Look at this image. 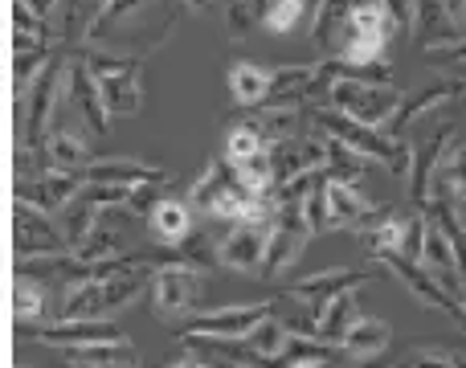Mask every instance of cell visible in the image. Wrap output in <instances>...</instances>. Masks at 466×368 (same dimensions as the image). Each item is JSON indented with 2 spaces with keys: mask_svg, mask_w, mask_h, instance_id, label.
I'll return each mask as SVG.
<instances>
[{
  "mask_svg": "<svg viewBox=\"0 0 466 368\" xmlns=\"http://www.w3.org/2000/svg\"><path fill=\"white\" fill-rule=\"evenodd\" d=\"M372 271L369 266H360V271H323V274H311V279H299L287 287V295L295 299V303L311 307L315 315H323V307L331 303L336 295H344V291H356L360 282H369Z\"/></svg>",
  "mask_w": 466,
  "mask_h": 368,
  "instance_id": "cell-14",
  "label": "cell"
},
{
  "mask_svg": "<svg viewBox=\"0 0 466 368\" xmlns=\"http://www.w3.org/2000/svg\"><path fill=\"white\" fill-rule=\"evenodd\" d=\"M451 315H454V323H459V328L466 332V303H459V307H454V312H451Z\"/></svg>",
  "mask_w": 466,
  "mask_h": 368,
  "instance_id": "cell-42",
  "label": "cell"
},
{
  "mask_svg": "<svg viewBox=\"0 0 466 368\" xmlns=\"http://www.w3.org/2000/svg\"><path fill=\"white\" fill-rule=\"evenodd\" d=\"M356 320H360L356 295H352V291H344V295H336L328 307H323V315H319V340H328V344H344V336L352 332Z\"/></svg>",
  "mask_w": 466,
  "mask_h": 368,
  "instance_id": "cell-27",
  "label": "cell"
},
{
  "mask_svg": "<svg viewBox=\"0 0 466 368\" xmlns=\"http://www.w3.org/2000/svg\"><path fill=\"white\" fill-rule=\"evenodd\" d=\"M98 213H103V209H98L95 200L86 197V189H82L78 197H74L70 205L62 209V233H66V246L78 250L82 241H86L90 233L98 230Z\"/></svg>",
  "mask_w": 466,
  "mask_h": 368,
  "instance_id": "cell-26",
  "label": "cell"
},
{
  "mask_svg": "<svg viewBox=\"0 0 466 368\" xmlns=\"http://www.w3.org/2000/svg\"><path fill=\"white\" fill-rule=\"evenodd\" d=\"M274 225H233V230L221 238V266L241 274H258L262 271L266 246H270Z\"/></svg>",
  "mask_w": 466,
  "mask_h": 368,
  "instance_id": "cell-16",
  "label": "cell"
},
{
  "mask_svg": "<svg viewBox=\"0 0 466 368\" xmlns=\"http://www.w3.org/2000/svg\"><path fill=\"white\" fill-rule=\"evenodd\" d=\"M266 5L270 0H229L226 8V33L233 41L246 37L249 29H254V21H266Z\"/></svg>",
  "mask_w": 466,
  "mask_h": 368,
  "instance_id": "cell-33",
  "label": "cell"
},
{
  "mask_svg": "<svg viewBox=\"0 0 466 368\" xmlns=\"http://www.w3.org/2000/svg\"><path fill=\"white\" fill-rule=\"evenodd\" d=\"M147 225H152V238L160 246H180L197 233V209L188 200H160V205L147 213Z\"/></svg>",
  "mask_w": 466,
  "mask_h": 368,
  "instance_id": "cell-20",
  "label": "cell"
},
{
  "mask_svg": "<svg viewBox=\"0 0 466 368\" xmlns=\"http://www.w3.org/2000/svg\"><path fill=\"white\" fill-rule=\"evenodd\" d=\"M377 368H380V364H377Z\"/></svg>",
  "mask_w": 466,
  "mask_h": 368,
  "instance_id": "cell-47",
  "label": "cell"
},
{
  "mask_svg": "<svg viewBox=\"0 0 466 368\" xmlns=\"http://www.w3.org/2000/svg\"><path fill=\"white\" fill-rule=\"evenodd\" d=\"M274 315V303H249V307H221V312L209 315H193L185 320V336H233L246 340L258 323Z\"/></svg>",
  "mask_w": 466,
  "mask_h": 368,
  "instance_id": "cell-13",
  "label": "cell"
},
{
  "mask_svg": "<svg viewBox=\"0 0 466 368\" xmlns=\"http://www.w3.org/2000/svg\"><path fill=\"white\" fill-rule=\"evenodd\" d=\"M328 169H331V177L360 180L364 172H369V156L352 152V148L339 144V139H328Z\"/></svg>",
  "mask_w": 466,
  "mask_h": 368,
  "instance_id": "cell-35",
  "label": "cell"
},
{
  "mask_svg": "<svg viewBox=\"0 0 466 368\" xmlns=\"http://www.w3.org/2000/svg\"><path fill=\"white\" fill-rule=\"evenodd\" d=\"M249 344L258 348L262 356H270V361H282L287 364V344H290V332H287V323L279 320V315H266L262 323H258L254 332H249Z\"/></svg>",
  "mask_w": 466,
  "mask_h": 368,
  "instance_id": "cell-30",
  "label": "cell"
},
{
  "mask_svg": "<svg viewBox=\"0 0 466 368\" xmlns=\"http://www.w3.org/2000/svg\"><path fill=\"white\" fill-rule=\"evenodd\" d=\"M95 5H98V8H103V5H106V0H95Z\"/></svg>",
  "mask_w": 466,
  "mask_h": 368,
  "instance_id": "cell-46",
  "label": "cell"
},
{
  "mask_svg": "<svg viewBox=\"0 0 466 368\" xmlns=\"http://www.w3.org/2000/svg\"><path fill=\"white\" fill-rule=\"evenodd\" d=\"M421 213H430V217H434V221L446 230L454 258H459V271H462V279H466V217L459 213V200L438 197V200H430V205L421 209Z\"/></svg>",
  "mask_w": 466,
  "mask_h": 368,
  "instance_id": "cell-28",
  "label": "cell"
},
{
  "mask_svg": "<svg viewBox=\"0 0 466 368\" xmlns=\"http://www.w3.org/2000/svg\"><path fill=\"white\" fill-rule=\"evenodd\" d=\"M221 160H229L233 169H241V164H249L254 160V156H262V152H270V148H266V139L258 136L254 128H249L246 119L241 123H233V128H226V139H221Z\"/></svg>",
  "mask_w": 466,
  "mask_h": 368,
  "instance_id": "cell-29",
  "label": "cell"
},
{
  "mask_svg": "<svg viewBox=\"0 0 466 368\" xmlns=\"http://www.w3.org/2000/svg\"><path fill=\"white\" fill-rule=\"evenodd\" d=\"M74 254L82 258V262H103V258H119L123 254V233L111 230V225H98L95 233H90L86 241H82Z\"/></svg>",
  "mask_w": 466,
  "mask_h": 368,
  "instance_id": "cell-32",
  "label": "cell"
},
{
  "mask_svg": "<svg viewBox=\"0 0 466 368\" xmlns=\"http://www.w3.org/2000/svg\"><path fill=\"white\" fill-rule=\"evenodd\" d=\"M307 238H311V225L303 217V205H282L279 221H274V233H270V246H266V258H262V279L274 282L299 254H303Z\"/></svg>",
  "mask_w": 466,
  "mask_h": 368,
  "instance_id": "cell-8",
  "label": "cell"
},
{
  "mask_svg": "<svg viewBox=\"0 0 466 368\" xmlns=\"http://www.w3.org/2000/svg\"><path fill=\"white\" fill-rule=\"evenodd\" d=\"M389 340H393L389 323L372 320V315H360V320L352 323V332L344 336V353H348V361H372V356H380L389 348Z\"/></svg>",
  "mask_w": 466,
  "mask_h": 368,
  "instance_id": "cell-23",
  "label": "cell"
},
{
  "mask_svg": "<svg viewBox=\"0 0 466 368\" xmlns=\"http://www.w3.org/2000/svg\"><path fill=\"white\" fill-rule=\"evenodd\" d=\"M82 189H86V177H82V172L46 169V172H37V177H16L13 200H29V205L46 209V213H62Z\"/></svg>",
  "mask_w": 466,
  "mask_h": 368,
  "instance_id": "cell-9",
  "label": "cell"
},
{
  "mask_svg": "<svg viewBox=\"0 0 466 368\" xmlns=\"http://www.w3.org/2000/svg\"><path fill=\"white\" fill-rule=\"evenodd\" d=\"M451 98H466V82L462 78H438V82H430V87H421V90H413V95H405V103L397 107V115L385 123V136L389 139H401L410 128H418L421 119H426L434 107H442V103H451Z\"/></svg>",
  "mask_w": 466,
  "mask_h": 368,
  "instance_id": "cell-11",
  "label": "cell"
},
{
  "mask_svg": "<svg viewBox=\"0 0 466 368\" xmlns=\"http://www.w3.org/2000/svg\"><path fill=\"white\" fill-rule=\"evenodd\" d=\"M459 136V128L454 123H446V128H438L434 136L426 139V144L413 148V172H410V189H413V200H418V209L430 200V177H434V169L442 164L446 148H451V139Z\"/></svg>",
  "mask_w": 466,
  "mask_h": 368,
  "instance_id": "cell-19",
  "label": "cell"
},
{
  "mask_svg": "<svg viewBox=\"0 0 466 368\" xmlns=\"http://www.w3.org/2000/svg\"><path fill=\"white\" fill-rule=\"evenodd\" d=\"M41 164H46V169H57V172H86L90 164H95V156H90L86 139H82L78 131L57 123V128L49 131L46 148H41Z\"/></svg>",
  "mask_w": 466,
  "mask_h": 368,
  "instance_id": "cell-18",
  "label": "cell"
},
{
  "mask_svg": "<svg viewBox=\"0 0 466 368\" xmlns=\"http://www.w3.org/2000/svg\"><path fill=\"white\" fill-rule=\"evenodd\" d=\"M13 233H16V262H29L41 254H66V233L54 225L46 209L29 205V200H13Z\"/></svg>",
  "mask_w": 466,
  "mask_h": 368,
  "instance_id": "cell-5",
  "label": "cell"
},
{
  "mask_svg": "<svg viewBox=\"0 0 466 368\" xmlns=\"http://www.w3.org/2000/svg\"><path fill=\"white\" fill-rule=\"evenodd\" d=\"M438 197H451V200H459V205L466 200V144H459L454 152H446L442 164L434 169V177H430V200H438Z\"/></svg>",
  "mask_w": 466,
  "mask_h": 368,
  "instance_id": "cell-25",
  "label": "cell"
},
{
  "mask_svg": "<svg viewBox=\"0 0 466 368\" xmlns=\"http://www.w3.org/2000/svg\"><path fill=\"white\" fill-rule=\"evenodd\" d=\"M29 340L54 344V348H90V344H111V340H123V336L111 320H57L54 328L29 332Z\"/></svg>",
  "mask_w": 466,
  "mask_h": 368,
  "instance_id": "cell-17",
  "label": "cell"
},
{
  "mask_svg": "<svg viewBox=\"0 0 466 368\" xmlns=\"http://www.w3.org/2000/svg\"><path fill=\"white\" fill-rule=\"evenodd\" d=\"M29 5L37 8V13L49 21V16H57V8H62V0H29Z\"/></svg>",
  "mask_w": 466,
  "mask_h": 368,
  "instance_id": "cell-40",
  "label": "cell"
},
{
  "mask_svg": "<svg viewBox=\"0 0 466 368\" xmlns=\"http://www.w3.org/2000/svg\"><path fill=\"white\" fill-rule=\"evenodd\" d=\"M82 62L98 78V90H103L111 115H136L144 107V87H139L144 57H131V54L115 57V54H103V49H90V54H82Z\"/></svg>",
  "mask_w": 466,
  "mask_h": 368,
  "instance_id": "cell-3",
  "label": "cell"
},
{
  "mask_svg": "<svg viewBox=\"0 0 466 368\" xmlns=\"http://www.w3.org/2000/svg\"><path fill=\"white\" fill-rule=\"evenodd\" d=\"M405 103V95L393 82H356V78H339L328 95V107L344 111L348 119L364 123V128H385L397 115V107Z\"/></svg>",
  "mask_w": 466,
  "mask_h": 368,
  "instance_id": "cell-4",
  "label": "cell"
},
{
  "mask_svg": "<svg viewBox=\"0 0 466 368\" xmlns=\"http://www.w3.org/2000/svg\"><path fill=\"white\" fill-rule=\"evenodd\" d=\"M86 184H164L168 172L152 169L144 160H127V156H106V160H95L86 172Z\"/></svg>",
  "mask_w": 466,
  "mask_h": 368,
  "instance_id": "cell-21",
  "label": "cell"
},
{
  "mask_svg": "<svg viewBox=\"0 0 466 368\" xmlns=\"http://www.w3.org/2000/svg\"><path fill=\"white\" fill-rule=\"evenodd\" d=\"M205 274L193 262H168L152 274V299L160 315H185L201 303Z\"/></svg>",
  "mask_w": 466,
  "mask_h": 368,
  "instance_id": "cell-7",
  "label": "cell"
},
{
  "mask_svg": "<svg viewBox=\"0 0 466 368\" xmlns=\"http://www.w3.org/2000/svg\"><path fill=\"white\" fill-rule=\"evenodd\" d=\"M328 184H331V169L323 172L319 184H315V189L303 197V217H307V225H311V233L331 230V200H328Z\"/></svg>",
  "mask_w": 466,
  "mask_h": 368,
  "instance_id": "cell-34",
  "label": "cell"
},
{
  "mask_svg": "<svg viewBox=\"0 0 466 368\" xmlns=\"http://www.w3.org/2000/svg\"><path fill=\"white\" fill-rule=\"evenodd\" d=\"M274 156V184H290L303 172L328 169V136L323 131H307V136H295L287 144L270 148Z\"/></svg>",
  "mask_w": 466,
  "mask_h": 368,
  "instance_id": "cell-12",
  "label": "cell"
},
{
  "mask_svg": "<svg viewBox=\"0 0 466 368\" xmlns=\"http://www.w3.org/2000/svg\"><path fill=\"white\" fill-rule=\"evenodd\" d=\"M307 8H311V0H270V5H266V29L290 33L299 21H303Z\"/></svg>",
  "mask_w": 466,
  "mask_h": 368,
  "instance_id": "cell-37",
  "label": "cell"
},
{
  "mask_svg": "<svg viewBox=\"0 0 466 368\" xmlns=\"http://www.w3.org/2000/svg\"><path fill=\"white\" fill-rule=\"evenodd\" d=\"M459 299H462V303H466V279H462V295H459Z\"/></svg>",
  "mask_w": 466,
  "mask_h": 368,
  "instance_id": "cell-44",
  "label": "cell"
},
{
  "mask_svg": "<svg viewBox=\"0 0 466 368\" xmlns=\"http://www.w3.org/2000/svg\"><path fill=\"white\" fill-rule=\"evenodd\" d=\"M270 78H274V70H262L254 62H238V66H229V95L254 111V107H262L270 98Z\"/></svg>",
  "mask_w": 466,
  "mask_h": 368,
  "instance_id": "cell-24",
  "label": "cell"
},
{
  "mask_svg": "<svg viewBox=\"0 0 466 368\" xmlns=\"http://www.w3.org/2000/svg\"><path fill=\"white\" fill-rule=\"evenodd\" d=\"M421 241H426V213H385L369 233H364V254H405L421 262Z\"/></svg>",
  "mask_w": 466,
  "mask_h": 368,
  "instance_id": "cell-6",
  "label": "cell"
},
{
  "mask_svg": "<svg viewBox=\"0 0 466 368\" xmlns=\"http://www.w3.org/2000/svg\"><path fill=\"white\" fill-rule=\"evenodd\" d=\"M66 103L78 111V119L86 123L95 136H106L111 131V111H106V98L98 90V78L90 74V66L82 57H70L66 66Z\"/></svg>",
  "mask_w": 466,
  "mask_h": 368,
  "instance_id": "cell-10",
  "label": "cell"
},
{
  "mask_svg": "<svg viewBox=\"0 0 466 368\" xmlns=\"http://www.w3.org/2000/svg\"><path fill=\"white\" fill-rule=\"evenodd\" d=\"M168 368H209V364H205L197 353H185V356H177V361H172Z\"/></svg>",
  "mask_w": 466,
  "mask_h": 368,
  "instance_id": "cell-39",
  "label": "cell"
},
{
  "mask_svg": "<svg viewBox=\"0 0 466 368\" xmlns=\"http://www.w3.org/2000/svg\"><path fill=\"white\" fill-rule=\"evenodd\" d=\"M430 57H434V62H459V66H466V41H459V46H446V49H430Z\"/></svg>",
  "mask_w": 466,
  "mask_h": 368,
  "instance_id": "cell-38",
  "label": "cell"
},
{
  "mask_svg": "<svg viewBox=\"0 0 466 368\" xmlns=\"http://www.w3.org/2000/svg\"><path fill=\"white\" fill-rule=\"evenodd\" d=\"M147 274H115V279H95V282H78L66 291L62 303V320H106L111 312L136 303L139 291L147 287Z\"/></svg>",
  "mask_w": 466,
  "mask_h": 368,
  "instance_id": "cell-2",
  "label": "cell"
},
{
  "mask_svg": "<svg viewBox=\"0 0 466 368\" xmlns=\"http://www.w3.org/2000/svg\"><path fill=\"white\" fill-rule=\"evenodd\" d=\"M70 368H136L139 353L127 340H111V344H90V348H66Z\"/></svg>",
  "mask_w": 466,
  "mask_h": 368,
  "instance_id": "cell-22",
  "label": "cell"
},
{
  "mask_svg": "<svg viewBox=\"0 0 466 368\" xmlns=\"http://www.w3.org/2000/svg\"><path fill=\"white\" fill-rule=\"evenodd\" d=\"M377 262H380V266H385V271H389V274H397V279H401V282H405V287H410V291H413V295H418V299H421V303H430V307H442V312H446V315H451V312H454V307H459V303H462V299H459V295H451V291H446V287H442V282H438V279H434V274H430V271H426V266H421V262H418V258H405V254H380V258H377Z\"/></svg>",
  "mask_w": 466,
  "mask_h": 368,
  "instance_id": "cell-15",
  "label": "cell"
},
{
  "mask_svg": "<svg viewBox=\"0 0 466 368\" xmlns=\"http://www.w3.org/2000/svg\"><path fill=\"white\" fill-rule=\"evenodd\" d=\"M13 37H33V41H46L49 46L54 29H49V21L29 5V0H13Z\"/></svg>",
  "mask_w": 466,
  "mask_h": 368,
  "instance_id": "cell-36",
  "label": "cell"
},
{
  "mask_svg": "<svg viewBox=\"0 0 466 368\" xmlns=\"http://www.w3.org/2000/svg\"><path fill=\"white\" fill-rule=\"evenodd\" d=\"M393 33H397V21L385 8V0H356L352 13H348L336 57H344L352 66H380Z\"/></svg>",
  "mask_w": 466,
  "mask_h": 368,
  "instance_id": "cell-1",
  "label": "cell"
},
{
  "mask_svg": "<svg viewBox=\"0 0 466 368\" xmlns=\"http://www.w3.org/2000/svg\"><path fill=\"white\" fill-rule=\"evenodd\" d=\"M209 5H213V0H185V8H197V13H205Z\"/></svg>",
  "mask_w": 466,
  "mask_h": 368,
  "instance_id": "cell-43",
  "label": "cell"
},
{
  "mask_svg": "<svg viewBox=\"0 0 466 368\" xmlns=\"http://www.w3.org/2000/svg\"><path fill=\"white\" fill-rule=\"evenodd\" d=\"M459 78H462V82H466V66H462V70H459Z\"/></svg>",
  "mask_w": 466,
  "mask_h": 368,
  "instance_id": "cell-45",
  "label": "cell"
},
{
  "mask_svg": "<svg viewBox=\"0 0 466 368\" xmlns=\"http://www.w3.org/2000/svg\"><path fill=\"white\" fill-rule=\"evenodd\" d=\"M287 368H323V361H307V356H299V361H287Z\"/></svg>",
  "mask_w": 466,
  "mask_h": 368,
  "instance_id": "cell-41",
  "label": "cell"
},
{
  "mask_svg": "<svg viewBox=\"0 0 466 368\" xmlns=\"http://www.w3.org/2000/svg\"><path fill=\"white\" fill-rule=\"evenodd\" d=\"M13 312L21 323H33L46 315V287H41V279H33V274H16V287H13Z\"/></svg>",
  "mask_w": 466,
  "mask_h": 368,
  "instance_id": "cell-31",
  "label": "cell"
}]
</instances>
